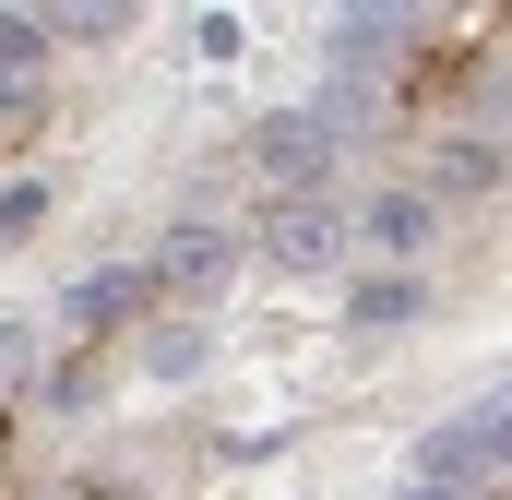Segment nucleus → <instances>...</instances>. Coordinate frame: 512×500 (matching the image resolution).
<instances>
[{"label":"nucleus","mask_w":512,"mask_h":500,"mask_svg":"<svg viewBox=\"0 0 512 500\" xmlns=\"http://www.w3.org/2000/svg\"><path fill=\"white\" fill-rule=\"evenodd\" d=\"M36 36H48V60H60V48H108V36H120V12H108V0H48V12H36Z\"/></svg>","instance_id":"nucleus-13"},{"label":"nucleus","mask_w":512,"mask_h":500,"mask_svg":"<svg viewBox=\"0 0 512 500\" xmlns=\"http://www.w3.org/2000/svg\"><path fill=\"white\" fill-rule=\"evenodd\" d=\"M405 36H417V12H334L322 60H334V84H358V96H370V72L405 60Z\"/></svg>","instance_id":"nucleus-6"},{"label":"nucleus","mask_w":512,"mask_h":500,"mask_svg":"<svg viewBox=\"0 0 512 500\" xmlns=\"http://www.w3.org/2000/svg\"><path fill=\"white\" fill-rule=\"evenodd\" d=\"M346 322H358V334H405V322H429V274L358 262V274H346Z\"/></svg>","instance_id":"nucleus-8"},{"label":"nucleus","mask_w":512,"mask_h":500,"mask_svg":"<svg viewBox=\"0 0 512 500\" xmlns=\"http://www.w3.org/2000/svg\"><path fill=\"white\" fill-rule=\"evenodd\" d=\"M36 358H48V334H36L24 310H0V393H12V381H36Z\"/></svg>","instance_id":"nucleus-14"},{"label":"nucleus","mask_w":512,"mask_h":500,"mask_svg":"<svg viewBox=\"0 0 512 500\" xmlns=\"http://www.w3.org/2000/svg\"><path fill=\"white\" fill-rule=\"evenodd\" d=\"M382 96H358V84H322L310 108H274L251 131V167L274 179V203H310V191H334V167H346V143L370 131Z\"/></svg>","instance_id":"nucleus-1"},{"label":"nucleus","mask_w":512,"mask_h":500,"mask_svg":"<svg viewBox=\"0 0 512 500\" xmlns=\"http://www.w3.org/2000/svg\"><path fill=\"white\" fill-rule=\"evenodd\" d=\"M48 215H60V179H48V167H12V179H0V250H24Z\"/></svg>","instance_id":"nucleus-12"},{"label":"nucleus","mask_w":512,"mask_h":500,"mask_svg":"<svg viewBox=\"0 0 512 500\" xmlns=\"http://www.w3.org/2000/svg\"><path fill=\"white\" fill-rule=\"evenodd\" d=\"M48 500H96V489H48Z\"/></svg>","instance_id":"nucleus-17"},{"label":"nucleus","mask_w":512,"mask_h":500,"mask_svg":"<svg viewBox=\"0 0 512 500\" xmlns=\"http://www.w3.org/2000/svg\"><path fill=\"white\" fill-rule=\"evenodd\" d=\"M501 453H512V405H501V393H477V405H453V417L417 441V465H405V477H429V489L477 500L489 477H501Z\"/></svg>","instance_id":"nucleus-3"},{"label":"nucleus","mask_w":512,"mask_h":500,"mask_svg":"<svg viewBox=\"0 0 512 500\" xmlns=\"http://www.w3.org/2000/svg\"><path fill=\"white\" fill-rule=\"evenodd\" d=\"M131 310H143V262H84V274L60 286V322H72V334H120Z\"/></svg>","instance_id":"nucleus-7"},{"label":"nucleus","mask_w":512,"mask_h":500,"mask_svg":"<svg viewBox=\"0 0 512 500\" xmlns=\"http://www.w3.org/2000/svg\"><path fill=\"white\" fill-rule=\"evenodd\" d=\"M239 48H251L239 12H203V24H191V60H239Z\"/></svg>","instance_id":"nucleus-15"},{"label":"nucleus","mask_w":512,"mask_h":500,"mask_svg":"<svg viewBox=\"0 0 512 500\" xmlns=\"http://www.w3.org/2000/svg\"><path fill=\"white\" fill-rule=\"evenodd\" d=\"M48 108V36L36 12H0V120H36Z\"/></svg>","instance_id":"nucleus-9"},{"label":"nucleus","mask_w":512,"mask_h":500,"mask_svg":"<svg viewBox=\"0 0 512 500\" xmlns=\"http://www.w3.org/2000/svg\"><path fill=\"white\" fill-rule=\"evenodd\" d=\"M203 358H215V334H203V322H179V310H167V322H143V381H203Z\"/></svg>","instance_id":"nucleus-11"},{"label":"nucleus","mask_w":512,"mask_h":500,"mask_svg":"<svg viewBox=\"0 0 512 500\" xmlns=\"http://www.w3.org/2000/svg\"><path fill=\"white\" fill-rule=\"evenodd\" d=\"M251 250L274 262V274H346V203L334 191H310V203H262V227H251Z\"/></svg>","instance_id":"nucleus-4"},{"label":"nucleus","mask_w":512,"mask_h":500,"mask_svg":"<svg viewBox=\"0 0 512 500\" xmlns=\"http://www.w3.org/2000/svg\"><path fill=\"white\" fill-rule=\"evenodd\" d=\"M501 191V131H453L429 155V203H489Z\"/></svg>","instance_id":"nucleus-10"},{"label":"nucleus","mask_w":512,"mask_h":500,"mask_svg":"<svg viewBox=\"0 0 512 500\" xmlns=\"http://www.w3.org/2000/svg\"><path fill=\"white\" fill-rule=\"evenodd\" d=\"M346 239L370 250V262H393V274H417L429 239H441V203L429 191H370V203H346Z\"/></svg>","instance_id":"nucleus-5"},{"label":"nucleus","mask_w":512,"mask_h":500,"mask_svg":"<svg viewBox=\"0 0 512 500\" xmlns=\"http://www.w3.org/2000/svg\"><path fill=\"white\" fill-rule=\"evenodd\" d=\"M382 500H453V489H429V477H393V489Z\"/></svg>","instance_id":"nucleus-16"},{"label":"nucleus","mask_w":512,"mask_h":500,"mask_svg":"<svg viewBox=\"0 0 512 500\" xmlns=\"http://www.w3.org/2000/svg\"><path fill=\"white\" fill-rule=\"evenodd\" d=\"M227 286H239V227L227 215H167V239L143 250V298L203 322V298H227Z\"/></svg>","instance_id":"nucleus-2"}]
</instances>
